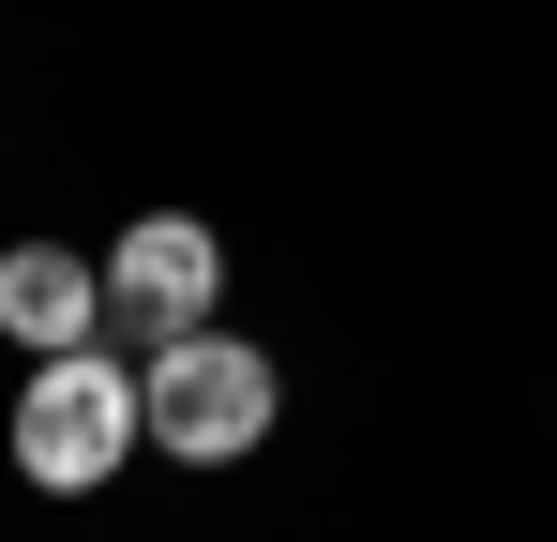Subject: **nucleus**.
<instances>
[{
    "instance_id": "1",
    "label": "nucleus",
    "mask_w": 557,
    "mask_h": 542,
    "mask_svg": "<svg viewBox=\"0 0 557 542\" xmlns=\"http://www.w3.org/2000/svg\"><path fill=\"white\" fill-rule=\"evenodd\" d=\"M151 452V407H136V361H30V392H15V467L46 482V497H91V482H121Z\"/></svg>"
},
{
    "instance_id": "4",
    "label": "nucleus",
    "mask_w": 557,
    "mask_h": 542,
    "mask_svg": "<svg viewBox=\"0 0 557 542\" xmlns=\"http://www.w3.org/2000/svg\"><path fill=\"white\" fill-rule=\"evenodd\" d=\"M0 332H15L30 361H76L106 332V271L61 257V242H15V257H0Z\"/></svg>"
},
{
    "instance_id": "3",
    "label": "nucleus",
    "mask_w": 557,
    "mask_h": 542,
    "mask_svg": "<svg viewBox=\"0 0 557 542\" xmlns=\"http://www.w3.org/2000/svg\"><path fill=\"white\" fill-rule=\"evenodd\" d=\"M211 301H226V242H211L196 211H136V226L106 242V317L136 332V361L211 332Z\"/></svg>"
},
{
    "instance_id": "2",
    "label": "nucleus",
    "mask_w": 557,
    "mask_h": 542,
    "mask_svg": "<svg viewBox=\"0 0 557 542\" xmlns=\"http://www.w3.org/2000/svg\"><path fill=\"white\" fill-rule=\"evenodd\" d=\"M136 407H151V452L166 467H242V452L272 438V347H242V332H182V347L136 361Z\"/></svg>"
}]
</instances>
